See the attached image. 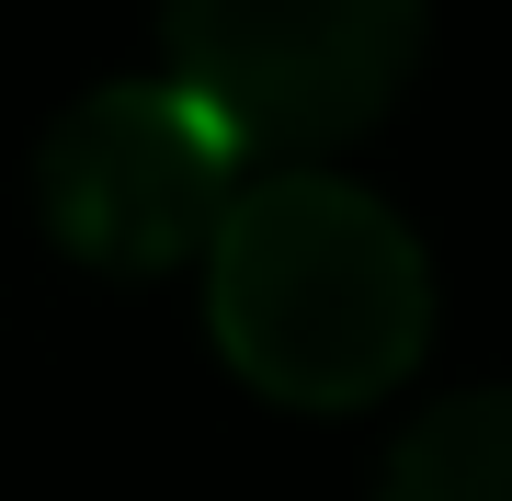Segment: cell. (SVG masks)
<instances>
[{
  "mask_svg": "<svg viewBox=\"0 0 512 501\" xmlns=\"http://www.w3.org/2000/svg\"><path fill=\"white\" fill-rule=\"evenodd\" d=\"M205 331L262 399L285 410H365L433 342V262L410 217L342 171H262L228 194L205 240Z\"/></svg>",
  "mask_w": 512,
  "mask_h": 501,
  "instance_id": "cell-1",
  "label": "cell"
},
{
  "mask_svg": "<svg viewBox=\"0 0 512 501\" xmlns=\"http://www.w3.org/2000/svg\"><path fill=\"white\" fill-rule=\"evenodd\" d=\"M171 80L239 126V149H342L421 69V0H160Z\"/></svg>",
  "mask_w": 512,
  "mask_h": 501,
  "instance_id": "cell-2",
  "label": "cell"
},
{
  "mask_svg": "<svg viewBox=\"0 0 512 501\" xmlns=\"http://www.w3.org/2000/svg\"><path fill=\"white\" fill-rule=\"evenodd\" d=\"M239 126L183 80H103L57 114L46 160H35V205L92 274H171L205 262L228 194H239Z\"/></svg>",
  "mask_w": 512,
  "mask_h": 501,
  "instance_id": "cell-3",
  "label": "cell"
},
{
  "mask_svg": "<svg viewBox=\"0 0 512 501\" xmlns=\"http://www.w3.org/2000/svg\"><path fill=\"white\" fill-rule=\"evenodd\" d=\"M376 501H512V388H467L421 410L387 456Z\"/></svg>",
  "mask_w": 512,
  "mask_h": 501,
  "instance_id": "cell-4",
  "label": "cell"
}]
</instances>
